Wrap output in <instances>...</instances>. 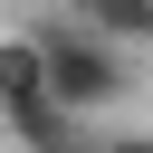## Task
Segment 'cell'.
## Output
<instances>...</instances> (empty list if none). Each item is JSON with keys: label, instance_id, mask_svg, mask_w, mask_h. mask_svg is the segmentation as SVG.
<instances>
[{"label": "cell", "instance_id": "2", "mask_svg": "<svg viewBox=\"0 0 153 153\" xmlns=\"http://www.w3.org/2000/svg\"><path fill=\"white\" fill-rule=\"evenodd\" d=\"M38 105H57V96H48V57H38V29H29V38H0V124L38 115Z\"/></svg>", "mask_w": 153, "mask_h": 153}, {"label": "cell", "instance_id": "1", "mask_svg": "<svg viewBox=\"0 0 153 153\" xmlns=\"http://www.w3.org/2000/svg\"><path fill=\"white\" fill-rule=\"evenodd\" d=\"M38 57H48V96L86 124V115H105L134 76H124V48L115 38H96V29H76V19H48L38 29Z\"/></svg>", "mask_w": 153, "mask_h": 153}, {"label": "cell", "instance_id": "5", "mask_svg": "<svg viewBox=\"0 0 153 153\" xmlns=\"http://www.w3.org/2000/svg\"><path fill=\"white\" fill-rule=\"evenodd\" d=\"M48 153H96V134H86V143H48Z\"/></svg>", "mask_w": 153, "mask_h": 153}, {"label": "cell", "instance_id": "3", "mask_svg": "<svg viewBox=\"0 0 153 153\" xmlns=\"http://www.w3.org/2000/svg\"><path fill=\"white\" fill-rule=\"evenodd\" d=\"M57 19H76V29L115 38V48H143L153 38V0H57Z\"/></svg>", "mask_w": 153, "mask_h": 153}, {"label": "cell", "instance_id": "4", "mask_svg": "<svg viewBox=\"0 0 153 153\" xmlns=\"http://www.w3.org/2000/svg\"><path fill=\"white\" fill-rule=\"evenodd\" d=\"M96 153H153V134H105Z\"/></svg>", "mask_w": 153, "mask_h": 153}]
</instances>
